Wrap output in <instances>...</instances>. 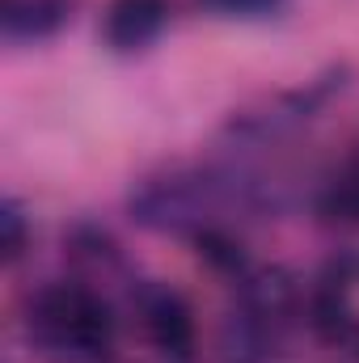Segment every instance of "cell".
Segmentation results:
<instances>
[{"label":"cell","mask_w":359,"mask_h":363,"mask_svg":"<svg viewBox=\"0 0 359 363\" xmlns=\"http://www.w3.org/2000/svg\"><path fill=\"white\" fill-rule=\"evenodd\" d=\"M114 308L85 283H47L26 308V338L51 363H101L114 351Z\"/></svg>","instance_id":"obj_1"},{"label":"cell","mask_w":359,"mask_h":363,"mask_svg":"<svg viewBox=\"0 0 359 363\" xmlns=\"http://www.w3.org/2000/svg\"><path fill=\"white\" fill-rule=\"evenodd\" d=\"M313 325L326 342L359 355V254L334 258L313 287Z\"/></svg>","instance_id":"obj_2"},{"label":"cell","mask_w":359,"mask_h":363,"mask_svg":"<svg viewBox=\"0 0 359 363\" xmlns=\"http://www.w3.org/2000/svg\"><path fill=\"white\" fill-rule=\"evenodd\" d=\"M136 317H140L144 338L161 355H170V359H186L190 355V347H194V317H190V304L174 287L144 283L136 291Z\"/></svg>","instance_id":"obj_3"},{"label":"cell","mask_w":359,"mask_h":363,"mask_svg":"<svg viewBox=\"0 0 359 363\" xmlns=\"http://www.w3.org/2000/svg\"><path fill=\"white\" fill-rule=\"evenodd\" d=\"M170 21V0H110L101 34L114 51H144Z\"/></svg>","instance_id":"obj_4"},{"label":"cell","mask_w":359,"mask_h":363,"mask_svg":"<svg viewBox=\"0 0 359 363\" xmlns=\"http://www.w3.org/2000/svg\"><path fill=\"white\" fill-rule=\"evenodd\" d=\"M317 216L338 228H359V152L326 178L317 194Z\"/></svg>","instance_id":"obj_5"},{"label":"cell","mask_w":359,"mask_h":363,"mask_svg":"<svg viewBox=\"0 0 359 363\" xmlns=\"http://www.w3.org/2000/svg\"><path fill=\"white\" fill-rule=\"evenodd\" d=\"M68 0H13L4 13L9 38H47L55 26H64Z\"/></svg>","instance_id":"obj_6"},{"label":"cell","mask_w":359,"mask_h":363,"mask_svg":"<svg viewBox=\"0 0 359 363\" xmlns=\"http://www.w3.org/2000/svg\"><path fill=\"white\" fill-rule=\"evenodd\" d=\"M287 0H199V9H207L211 17H228V21H263L275 17Z\"/></svg>","instance_id":"obj_7"},{"label":"cell","mask_w":359,"mask_h":363,"mask_svg":"<svg viewBox=\"0 0 359 363\" xmlns=\"http://www.w3.org/2000/svg\"><path fill=\"white\" fill-rule=\"evenodd\" d=\"M0 228H4V258L17 262L26 250V216L13 199H4V207H0Z\"/></svg>","instance_id":"obj_8"}]
</instances>
